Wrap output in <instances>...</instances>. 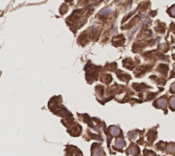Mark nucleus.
<instances>
[{"label": "nucleus", "instance_id": "0eeeda50", "mask_svg": "<svg viewBox=\"0 0 175 156\" xmlns=\"http://www.w3.org/2000/svg\"><path fill=\"white\" fill-rule=\"evenodd\" d=\"M174 73H175V68H174Z\"/></svg>", "mask_w": 175, "mask_h": 156}, {"label": "nucleus", "instance_id": "39448f33", "mask_svg": "<svg viewBox=\"0 0 175 156\" xmlns=\"http://www.w3.org/2000/svg\"><path fill=\"white\" fill-rule=\"evenodd\" d=\"M171 12H172V15L175 16V5L171 9Z\"/></svg>", "mask_w": 175, "mask_h": 156}, {"label": "nucleus", "instance_id": "f257e3e1", "mask_svg": "<svg viewBox=\"0 0 175 156\" xmlns=\"http://www.w3.org/2000/svg\"><path fill=\"white\" fill-rule=\"evenodd\" d=\"M111 11H112L111 8H105V9H104L102 11H101V12H100V15H107L108 14L110 13Z\"/></svg>", "mask_w": 175, "mask_h": 156}, {"label": "nucleus", "instance_id": "f03ea898", "mask_svg": "<svg viewBox=\"0 0 175 156\" xmlns=\"http://www.w3.org/2000/svg\"><path fill=\"white\" fill-rule=\"evenodd\" d=\"M157 103H158V104H159V105H160V106L163 107V106H166V101L165 99H161L158 100Z\"/></svg>", "mask_w": 175, "mask_h": 156}, {"label": "nucleus", "instance_id": "423d86ee", "mask_svg": "<svg viewBox=\"0 0 175 156\" xmlns=\"http://www.w3.org/2000/svg\"><path fill=\"white\" fill-rule=\"evenodd\" d=\"M172 89L174 90V91H175V82L174 83L172 84Z\"/></svg>", "mask_w": 175, "mask_h": 156}, {"label": "nucleus", "instance_id": "6e6552de", "mask_svg": "<svg viewBox=\"0 0 175 156\" xmlns=\"http://www.w3.org/2000/svg\"><path fill=\"white\" fill-rule=\"evenodd\" d=\"M174 57H175V55H174Z\"/></svg>", "mask_w": 175, "mask_h": 156}, {"label": "nucleus", "instance_id": "20e7f679", "mask_svg": "<svg viewBox=\"0 0 175 156\" xmlns=\"http://www.w3.org/2000/svg\"><path fill=\"white\" fill-rule=\"evenodd\" d=\"M170 104L171 106L173 107V108H175V97H173L170 101Z\"/></svg>", "mask_w": 175, "mask_h": 156}, {"label": "nucleus", "instance_id": "7ed1b4c3", "mask_svg": "<svg viewBox=\"0 0 175 156\" xmlns=\"http://www.w3.org/2000/svg\"><path fill=\"white\" fill-rule=\"evenodd\" d=\"M116 144H118L117 145L118 147L121 148L123 146V144H124V142L122 140V139H118L116 141Z\"/></svg>", "mask_w": 175, "mask_h": 156}]
</instances>
